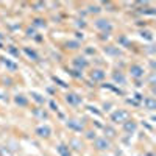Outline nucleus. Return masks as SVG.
<instances>
[{"label": "nucleus", "instance_id": "nucleus-1", "mask_svg": "<svg viewBox=\"0 0 156 156\" xmlns=\"http://www.w3.org/2000/svg\"><path fill=\"white\" fill-rule=\"evenodd\" d=\"M129 119V111H126V109H114L111 114H109V120L112 122V123H123V122H126Z\"/></svg>", "mask_w": 156, "mask_h": 156}, {"label": "nucleus", "instance_id": "nucleus-2", "mask_svg": "<svg viewBox=\"0 0 156 156\" xmlns=\"http://www.w3.org/2000/svg\"><path fill=\"white\" fill-rule=\"evenodd\" d=\"M92 142H94V148H95L97 151H108V150H111V147H112L111 139H108V137H105V136L95 137Z\"/></svg>", "mask_w": 156, "mask_h": 156}, {"label": "nucleus", "instance_id": "nucleus-3", "mask_svg": "<svg viewBox=\"0 0 156 156\" xmlns=\"http://www.w3.org/2000/svg\"><path fill=\"white\" fill-rule=\"evenodd\" d=\"M66 126L73 133H84L86 131L84 122L78 120V119H66Z\"/></svg>", "mask_w": 156, "mask_h": 156}, {"label": "nucleus", "instance_id": "nucleus-4", "mask_svg": "<svg viewBox=\"0 0 156 156\" xmlns=\"http://www.w3.org/2000/svg\"><path fill=\"white\" fill-rule=\"evenodd\" d=\"M51 133H53V129H51V126L47 125V123H42V125H39V126L34 128V134L39 139H48L51 136Z\"/></svg>", "mask_w": 156, "mask_h": 156}, {"label": "nucleus", "instance_id": "nucleus-5", "mask_svg": "<svg viewBox=\"0 0 156 156\" xmlns=\"http://www.w3.org/2000/svg\"><path fill=\"white\" fill-rule=\"evenodd\" d=\"M94 27H95L97 30H100L101 33H111L112 28H114V25H112L109 20H106V19H97V20L94 22Z\"/></svg>", "mask_w": 156, "mask_h": 156}, {"label": "nucleus", "instance_id": "nucleus-6", "mask_svg": "<svg viewBox=\"0 0 156 156\" xmlns=\"http://www.w3.org/2000/svg\"><path fill=\"white\" fill-rule=\"evenodd\" d=\"M128 72L134 80H140V78L145 76V69H144V66H140V64H131Z\"/></svg>", "mask_w": 156, "mask_h": 156}, {"label": "nucleus", "instance_id": "nucleus-7", "mask_svg": "<svg viewBox=\"0 0 156 156\" xmlns=\"http://www.w3.org/2000/svg\"><path fill=\"white\" fill-rule=\"evenodd\" d=\"M137 122L136 120H133V119H128L126 122H123L122 123V129L126 133V136H133L136 131H137Z\"/></svg>", "mask_w": 156, "mask_h": 156}, {"label": "nucleus", "instance_id": "nucleus-8", "mask_svg": "<svg viewBox=\"0 0 156 156\" xmlns=\"http://www.w3.org/2000/svg\"><path fill=\"white\" fill-rule=\"evenodd\" d=\"M64 100H66V103H67V105H70V106H80L81 103H83V97L75 94V92L66 94V98H64Z\"/></svg>", "mask_w": 156, "mask_h": 156}, {"label": "nucleus", "instance_id": "nucleus-9", "mask_svg": "<svg viewBox=\"0 0 156 156\" xmlns=\"http://www.w3.org/2000/svg\"><path fill=\"white\" fill-rule=\"evenodd\" d=\"M72 66H73L76 70L83 72V70L89 66V61L86 59V56H75V58L72 59Z\"/></svg>", "mask_w": 156, "mask_h": 156}, {"label": "nucleus", "instance_id": "nucleus-10", "mask_svg": "<svg viewBox=\"0 0 156 156\" xmlns=\"http://www.w3.org/2000/svg\"><path fill=\"white\" fill-rule=\"evenodd\" d=\"M67 145H69L70 150H75V151H81L83 150V142H81V139H78V137H70Z\"/></svg>", "mask_w": 156, "mask_h": 156}, {"label": "nucleus", "instance_id": "nucleus-11", "mask_svg": "<svg viewBox=\"0 0 156 156\" xmlns=\"http://www.w3.org/2000/svg\"><path fill=\"white\" fill-rule=\"evenodd\" d=\"M0 62H2L3 66L6 67V70H9V72H16V70H17V64H16L14 61H11L9 58L2 56V58H0Z\"/></svg>", "mask_w": 156, "mask_h": 156}, {"label": "nucleus", "instance_id": "nucleus-12", "mask_svg": "<svg viewBox=\"0 0 156 156\" xmlns=\"http://www.w3.org/2000/svg\"><path fill=\"white\" fill-rule=\"evenodd\" d=\"M31 114H33L34 119H39V120H47L48 119V112L45 109H42V108H34L31 111Z\"/></svg>", "mask_w": 156, "mask_h": 156}, {"label": "nucleus", "instance_id": "nucleus-13", "mask_svg": "<svg viewBox=\"0 0 156 156\" xmlns=\"http://www.w3.org/2000/svg\"><path fill=\"white\" fill-rule=\"evenodd\" d=\"M106 76V72L103 69H94L92 72H90V78H92L94 81H103Z\"/></svg>", "mask_w": 156, "mask_h": 156}, {"label": "nucleus", "instance_id": "nucleus-14", "mask_svg": "<svg viewBox=\"0 0 156 156\" xmlns=\"http://www.w3.org/2000/svg\"><path fill=\"white\" fill-rule=\"evenodd\" d=\"M56 153H58V156H72V150L69 148L67 144H58Z\"/></svg>", "mask_w": 156, "mask_h": 156}, {"label": "nucleus", "instance_id": "nucleus-15", "mask_svg": "<svg viewBox=\"0 0 156 156\" xmlns=\"http://www.w3.org/2000/svg\"><path fill=\"white\" fill-rule=\"evenodd\" d=\"M112 80H114V83L115 84H122V86H125L126 84V76L122 73V72H112Z\"/></svg>", "mask_w": 156, "mask_h": 156}, {"label": "nucleus", "instance_id": "nucleus-16", "mask_svg": "<svg viewBox=\"0 0 156 156\" xmlns=\"http://www.w3.org/2000/svg\"><path fill=\"white\" fill-rule=\"evenodd\" d=\"M28 97H25V95H22V94H17V95H14V103L17 106H20V108H25V106H28Z\"/></svg>", "mask_w": 156, "mask_h": 156}, {"label": "nucleus", "instance_id": "nucleus-17", "mask_svg": "<svg viewBox=\"0 0 156 156\" xmlns=\"http://www.w3.org/2000/svg\"><path fill=\"white\" fill-rule=\"evenodd\" d=\"M103 50H105V53H106L108 56H120V55H122L120 48H119V47H114V45H106Z\"/></svg>", "mask_w": 156, "mask_h": 156}, {"label": "nucleus", "instance_id": "nucleus-18", "mask_svg": "<svg viewBox=\"0 0 156 156\" xmlns=\"http://www.w3.org/2000/svg\"><path fill=\"white\" fill-rule=\"evenodd\" d=\"M103 131H105V137L108 139H114L117 136V129L111 125H103Z\"/></svg>", "mask_w": 156, "mask_h": 156}, {"label": "nucleus", "instance_id": "nucleus-19", "mask_svg": "<svg viewBox=\"0 0 156 156\" xmlns=\"http://www.w3.org/2000/svg\"><path fill=\"white\" fill-rule=\"evenodd\" d=\"M22 51H23V53L27 55L31 61H39V55H37L36 50H33V48H30V47H23Z\"/></svg>", "mask_w": 156, "mask_h": 156}, {"label": "nucleus", "instance_id": "nucleus-20", "mask_svg": "<svg viewBox=\"0 0 156 156\" xmlns=\"http://www.w3.org/2000/svg\"><path fill=\"white\" fill-rule=\"evenodd\" d=\"M142 105H144L148 111H154L156 109V100L153 97H147V98L142 100Z\"/></svg>", "mask_w": 156, "mask_h": 156}, {"label": "nucleus", "instance_id": "nucleus-21", "mask_svg": "<svg viewBox=\"0 0 156 156\" xmlns=\"http://www.w3.org/2000/svg\"><path fill=\"white\" fill-rule=\"evenodd\" d=\"M30 97H31V100H34L37 103V105H44L45 103V97L42 94H39V92H34V90L30 92Z\"/></svg>", "mask_w": 156, "mask_h": 156}, {"label": "nucleus", "instance_id": "nucleus-22", "mask_svg": "<svg viewBox=\"0 0 156 156\" xmlns=\"http://www.w3.org/2000/svg\"><path fill=\"white\" fill-rule=\"evenodd\" d=\"M117 42H119V45H122L123 48H129V47H131V41H129L125 34H120L119 37H117Z\"/></svg>", "mask_w": 156, "mask_h": 156}, {"label": "nucleus", "instance_id": "nucleus-23", "mask_svg": "<svg viewBox=\"0 0 156 156\" xmlns=\"http://www.w3.org/2000/svg\"><path fill=\"white\" fill-rule=\"evenodd\" d=\"M101 87H105V89H109V90H112V92H115V94H120V95H123V92L119 89V87H115L114 84H111V83H105V84H101Z\"/></svg>", "mask_w": 156, "mask_h": 156}, {"label": "nucleus", "instance_id": "nucleus-24", "mask_svg": "<svg viewBox=\"0 0 156 156\" xmlns=\"http://www.w3.org/2000/svg\"><path fill=\"white\" fill-rule=\"evenodd\" d=\"M47 27V23H45V20L44 19H34L33 20V28H45Z\"/></svg>", "mask_w": 156, "mask_h": 156}, {"label": "nucleus", "instance_id": "nucleus-25", "mask_svg": "<svg viewBox=\"0 0 156 156\" xmlns=\"http://www.w3.org/2000/svg\"><path fill=\"white\" fill-rule=\"evenodd\" d=\"M51 80H53V81H55L58 86H61L62 89H67V87H69V84H67L66 81H62L61 78H58V76H51Z\"/></svg>", "mask_w": 156, "mask_h": 156}, {"label": "nucleus", "instance_id": "nucleus-26", "mask_svg": "<svg viewBox=\"0 0 156 156\" xmlns=\"http://www.w3.org/2000/svg\"><path fill=\"white\" fill-rule=\"evenodd\" d=\"M67 48H70V50H76V48H80V41H67Z\"/></svg>", "mask_w": 156, "mask_h": 156}, {"label": "nucleus", "instance_id": "nucleus-27", "mask_svg": "<svg viewBox=\"0 0 156 156\" xmlns=\"http://www.w3.org/2000/svg\"><path fill=\"white\" fill-rule=\"evenodd\" d=\"M95 137H97V133L92 131V129H87V131H84V139H87V140H94Z\"/></svg>", "mask_w": 156, "mask_h": 156}, {"label": "nucleus", "instance_id": "nucleus-28", "mask_svg": "<svg viewBox=\"0 0 156 156\" xmlns=\"http://www.w3.org/2000/svg\"><path fill=\"white\" fill-rule=\"evenodd\" d=\"M140 37L147 39V41H153V33L151 31H140Z\"/></svg>", "mask_w": 156, "mask_h": 156}, {"label": "nucleus", "instance_id": "nucleus-29", "mask_svg": "<svg viewBox=\"0 0 156 156\" xmlns=\"http://www.w3.org/2000/svg\"><path fill=\"white\" fill-rule=\"evenodd\" d=\"M69 73H70L73 78H81V76H83V72L76 70V69H70V70H69Z\"/></svg>", "mask_w": 156, "mask_h": 156}, {"label": "nucleus", "instance_id": "nucleus-30", "mask_svg": "<svg viewBox=\"0 0 156 156\" xmlns=\"http://www.w3.org/2000/svg\"><path fill=\"white\" fill-rule=\"evenodd\" d=\"M48 106H50V109H51V111H55V112H58V111H59L58 103H56L55 100H50V101H48Z\"/></svg>", "mask_w": 156, "mask_h": 156}, {"label": "nucleus", "instance_id": "nucleus-31", "mask_svg": "<svg viewBox=\"0 0 156 156\" xmlns=\"http://www.w3.org/2000/svg\"><path fill=\"white\" fill-rule=\"evenodd\" d=\"M8 51L11 55H14V56H19V50L14 48V45H8Z\"/></svg>", "mask_w": 156, "mask_h": 156}, {"label": "nucleus", "instance_id": "nucleus-32", "mask_svg": "<svg viewBox=\"0 0 156 156\" xmlns=\"http://www.w3.org/2000/svg\"><path fill=\"white\" fill-rule=\"evenodd\" d=\"M87 111H89V112H94V114H97V115H101V112L97 111L95 106H90V105H89V106H87Z\"/></svg>", "mask_w": 156, "mask_h": 156}, {"label": "nucleus", "instance_id": "nucleus-33", "mask_svg": "<svg viewBox=\"0 0 156 156\" xmlns=\"http://www.w3.org/2000/svg\"><path fill=\"white\" fill-rule=\"evenodd\" d=\"M100 11H101L100 6H89V11H87V12H90V14H92V12H100Z\"/></svg>", "mask_w": 156, "mask_h": 156}, {"label": "nucleus", "instance_id": "nucleus-34", "mask_svg": "<svg viewBox=\"0 0 156 156\" xmlns=\"http://www.w3.org/2000/svg\"><path fill=\"white\" fill-rule=\"evenodd\" d=\"M36 34H37V33H36L34 28H28V30H27V36H28V37H34Z\"/></svg>", "mask_w": 156, "mask_h": 156}, {"label": "nucleus", "instance_id": "nucleus-35", "mask_svg": "<svg viewBox=\"0 0 156 156\" xmlns=\"http://www.w3.org/2000/svg\"><path fill=\"white\" fill-rule=\"evenodd\" d=\"M75 37H76V41H80V39L83 41V39H84V33L83 31H76L75 33Z\"/></svg>", "mask_w": 156, "mask_h": 156}, {"label": "nucleus", "instance_id": "nucleus-36", "mask_svg": "<svg viewBox=\"0 0 156 156\" xmlns=\"http://www.w3.org/2000/svg\"><path fill=\"white\" fill-rule=\"evenodd\" d=\"M84 53H86V55H94V53H95V48H90V47H87V48L84 50Z\"/></svg>", "mask_w": 156, "mask_h": 156}, {"label": "nucleus", "instance_id": "nucleus-37", "mask_svg": "<svg viewBox=\"0 0 156 156\" xmlns=\"http://www.w3.org/2000/svg\"><path fill=\"white\" fill-rule=\"evenodd\" d=\"M33 6H34V8H37L36 11H41V9L45 6V5H44V3H33Z\"/></svg>", "mask_w": 156, "mask_h": 156}, {"label": "nucleus", "instance_id": "nucleus-38", "mask_svg": "<svg viewBox=\"0 0 156 156\" xmlns=\"http://www.w3.org/2000/svg\"><path fill=\"white\" fill-rule=\"evenodd\" d=\"M111 106H112V103H109V101L105 103V105H103V111H111V109H109Z\"/></svg>", "mask_w": 156, "mask_h": 156}, {"label": "nucleus", "instance_id": "nucleus-39", "mask_svg": "<svg viewBox=\"0 0 156 156\" xmlns=\"http://www.w3.org/2000/svg\"><path fill=\"white\" fill-rule=\"evenodd\" d=\"M76 25H78V27H81V28H84L86 27V22L84 20H76Z\"/></svg>", "mask_w": 156, "mask_h": 156}, {"label": "nucleus", "instance_id": "nucleus-40", "mask_svg": "<svg viewBox=\"0 0 156 156\" xmlns=\"http://www.w3.org/2000/svg\"><path fill=\"white\" fill-rule=\"evenodd\" d=\"M0 100H3V101H8V95H5V94H2V92H0Z\"/></svg>", "mask_w": 156, "mask_h": 156}, {"label": "nucleus", "instance_id": "nucleus-41", "mask_svg": "<svg viewBox=\"0 0 156 156\" xmlns=\"http://www.w3.org/2000/svg\"><path fill=\"white\" fill-rule=\"evenodd\" d=\"M142 125H144L147 129H153V126H151V125H148V123H145V122H142Z\"/></svg>", "mask_w": 156, "mask_h": 156}, {"label": "nucleus", "instance_id": "nucleus-42", "mask_svg": "<svg viewBox=\"0 0 156 156\" xmlns=\"http://www.w3.org/2000/svg\"><path fill=\"white\" fill-rule=\"evenodd\" d=\"M142 156H154V153H153V151H145Z\"/></svg>", "mask_w": 156, "mask_h": 156}]
</instances>
